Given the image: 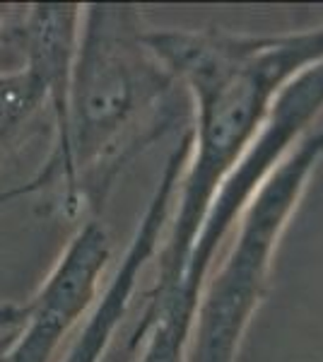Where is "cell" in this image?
<instances>
[{
  "mask_svg": "<svg viewBox=\"0 0 323 362\" xmlns=\"http://www.w3.org/2000/svg\"><path fill=\"white\" fill-rule=\"evenodd\" d=\"M148 44L191 99L193 145L176 189L179 203L155 254V283L128 338L131 353L179 290L210 203L266 124L275 99L297 75L323 63V25L287 34L148 29Z\"/></svg>",
  "mask_w": 323,
  "mask_h": 362,
  "instance_id": "6da1fadb",
  "label": "cell"
},
{
  "mask_svg": "<svg viewBox=\"0 0 323 362\" xmlns=\"http://www.w3.org/2000/svg\"><path fill=\"white\" fill-rule=\"evenodd\" d=\"M135 5H82L61 155L34 174L41 191L61 186L70 220L99 213L126 167L193 119L184 85L150 49Z\"/></svg>",
  "mask_w": 323,
  "mask_h": 362,
  "instance_id": "7a4b0ae2",
  "label": "cell"
},
{
  "mask_svg": "<svg viewBox=\"0 0 323 362\" xmlns=\"http://www.w3.org/2000/svg\"><path fill=\"white\" fill-rule=\"evenodd\" d=\"M321 160L323 128L299 140L246 203L225 259L205 278L186 362H237L251 319L268 297L278 247Z\"/></svg>",
  "mask_w": 323,
  "mask_h": 362,
  "instance_id": "3957f363",
  "label": "cell"
},
{
  "mask_svg": "<svg viewBox=\"0 0 323 362\" xmlns=\"http://www.w3.org/2000/svg\"><path fill=\"white\" fill-rule=\"evenodd\" d=\"M323 114V63L304 70L292 83L285 85L270 109L266 124L251 140L242 160L229 172L225 184L215 194L210 210L203 220V227L193 242L189 264H186L184 278L176 290V295L167 302L164 309H179L184 317L193 321L198 307V297L205 285V278L213 271L215 254L220 244L225 242L229 230L242 215L246 203L254 198L261 184L275 167L290 155V150L309 133L311 124ZM157 314V317H160ZM155 317V319H157ZM152 319V321H155ZM152 326V324H150ZM145 336V334H143Z\"/></svg>",
  "mask_w": 323,
  "mask_h": 362,
  "instance_id": "277c9868",
  "label": "cell"
},
{
  "mask_svg": "<svg viewBox=\"0 0 323 362\" xmlns=\"http://www.w3.org/2000/svg\"><path fill=\"white\" fill-rule=\"evenodd\" d=\"M111 251L107 227L95 218L82 223L32 300L25 302V319L0 362H54L63 341L95 309Z\"/></svg>",
  "mask_w": 323,
  "mask_h": 362,
  "instance_id": "5b68a950",
  "label": "cell"
},
{
  "mask_svg": "<svg viewBox=\"0 0 323 362\" xmlns=\"http://www.w3.org/2000/svg\"><path fill=\"white\" fill-rule=\"evenodd\" d=\"M172 208L174 186L169 181H160L152 191L138 225H135V232L131 242H128L119 268L107 283V290L99 295L90 317L85 319V326L75 334L61 362H102L104 353L114 341L116 329L131 309L140 273L145 271V266L155 259L157 249H160L164 230H167L169 218H172Z\"/></svg>",
  "mask_w": 323,
  "mask_h": 362,
  "instance_id": "8992f818",
  "label": "cell"
},
{
  "mask_svg": "<svg viewBox=\"0 0 323 362\" xmlns=\"http://www.w3.org/2000/svg\"><path fill=\"white\" fill-rule=\"evenodd\" d=\"M82 5L37 3L27 5L22 27V68L37 78L46 95L54 124L51 155H61L68 128V95L78 51Z\"/></svg>",
  "mask_w": 323,
  "mask_h": 362,
  "instance_id": "52a82bcc",
  "label": "cell"
},
{
  "mask_svg": "<svg viewBox=\"0 0 323 362\" xmlns=\"http://www.w3.org/2000/svg\"><path fill=\"white\" fill-rule=\"evenodd\" d=\"M49 112L46 95L29 70H0V167L25 145L34 119Z\"/></svg>",
  "mask_w": 323,
  "mask_h": 362,
  "instance_id": "ba28073f",
  "label": "cell"
},
{
  "mask_svg": "<svg viewBox=\"0 0 323 362\" xmlns=\"http://www.w3.org/2000/svg\"><path fill=\"white\" fill-rule=\"evenodd\" d=\"M191 324L174 312H164L133 350L135 362H186Z\"/></svg>",
  "mask_w": 323,
  "mask_h": 362,
  "instance_id": "9c48e42d",
  "label": "cell"
},
{
  "mask_svg": "<svg viewBox=\"0 0 323 362\" xmlns=\"http://www.w3.org/2000/svg\"><path fill=\"white\" fill-rule=\"evenodd\" d=\"M27 5H0V61L13 58V66L22 68V27Z\"/></svg>",
  "mask_w": 323,
  "mask_h": 362,
  "instance_id": "30bf717a",
  "label": "cell"
},
{
  "mask_svg": "<svg viewBox=\"0 0 323 362\" xmlns=\"http://www.w3.org/2000/svg\"><path fill=\"white\" fill-rule=\"evenodd\" d=\"M25 319V302H0V338L13 336Z\"/></svg>",
  "mask_w": 323,
  "mask_h": 362,
  "instance_id": "8fae6325",
  "label": "cell"
},
{
  "mask_svg": "<svg viewBox=\"0 0 323 362\" xmlns=\"http://www.w3.org/2000/svg\"><path fill=\"white\" fill-rule=\"evenodd\" d=\"M32 194H41V189H39L37 181L29 179L27 184H20V186H13V189L0 191V206H3V203H10V201H17V198H27Z\"/></svg>",
  "mask_w": 323,
  "mask_h": 362,
  "instance_id": "7c38bea8",
  "label": "cell"
},
{
  "mask_svg": "<svg viewBox=\"0 0 323 362\" xmlns=\"http://www.w3.org/2000/svg\"><path fill=\"white\" fill-rule=\"evenodd\" d=\"M10 338H13V336H8V338H0V358H3V353H5V348H8Z\"/></svg>",
  "mask_w": 323,
  "mask_h": 362,
  "instance_id": "4fadbf2b",
  "label": "cell"
}]
</instances>
